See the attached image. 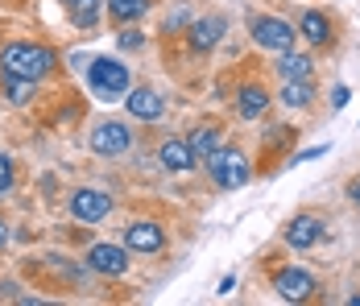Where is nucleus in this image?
Returning <instances> with one entry per match:
<instances>
[{"label":"nucleus","mask_w":360,"mask_h":306,"mask_svg":"<svg viewBox=\"0 0 360 306\" xmlns=\"http://www.w3.org/2000/svg\"><path fill=\"white\" fill-rule=\"evenodd\" d=\"M145 8H149V0H108V17L116 25H129V21L145 17Z\"/></svg>","instance_id":"dca6fc26"},{"label":"nucleus","mask_w":360,"mask_h":306,"mask_svg":"<svg viewBox=\"0 0 360 306\" xmlns=\"http://www.w3.org/2000/svg\"><path fill=\"white\" fill-rule=\"evenodd\" d=\"M4 240H8V232H4V224H0V244H4Z\"/></svg>","instance_id":"bb28decb"},{"label":"nucleus","mask_w":360,"mask_h":306,"mask_svg":"<svg viewBox=\"0 0 360 306\" xmlns=\"http://www.w3.org/2000/svg\"><path fill=\"white\" fill-rule=\"evenodd\" d=\"M137 46H141V34H137V30H133V34H129V30L120 34V50H137Z\"/></svg>","instance_id":"b1692460"},{"label":"nucleus","mask_w":360,"mask_h":306,"mask_svg":"<svg viewBox=\"0 0 360 306\" xmlns=\"http://www.w3.org/2000/svg\"><path fill=\"white\" fill-rule=\"evenodd\" d=\"M282 100L290 108H307V103L315 100V87H311V79H286V87H282Z\"/></svg>","instance_id":"6ab92c4d"},{"label":"nucleus","mask_w":360,"mask_h":306,"mask_svg":"<svg viewBox=\"0 0 360 306\" xmlns=\"http://www.w3.org/2000/svg\"><path fill=\"white\" fill-rule=\"evenodd\" d=\"M207 170H212L219 191H236V186L249 182V162H245L240 149H219L216 145V149L207 153Z\"/></svg>","instance_id":"f03ea898"},{"label":"nucleus","mask_w":360,"mask_h":306,"mask_svg":"<svg viewBox=\"0 0 360 306\" xmlns=\"http://www.w3.org/2000/svg\"><path fill=\"white\" fill-rule=\"evenodd\" d=\"M252 42L265 46V50H290L294 42V25L282 21V17H252Z\"/></svg>","instance_id":"20e7f679"},{"label":"nucleus","mask_w":360,"mask_h":306,"mask_svg":"<svg viewBox=\"0 0 360 306\" xmlns=\"http://www.w3.org/2000/svg\"><path fill=\"white\" fill-rule=\"evenodd\" d=\"M133 145V133H129V125H116V120H104V125H96V133H91V149L100 153V158H116V153H124Z\"/></svg>","instance_id":"423d86ee"},{"label":"nucleus","mask_w":360,"mask_h":306,"mask_svg":"<svg viewBox=\"0 0 360 306\" xmlns=\"http://www.w3.org/2000/svg\"><path fill=\"white\" fill-rule=\"evenodd\" d=\"M265 108H269V91H265V87L245 83V87L236 91V112H240L245 120H261V116H265Z\"/></svg>","instance_id":"f8f14e48"},{"label":"nucleus","mask_w":360,"mask_h":306,"mask_svg":"<svg viewBox=\"0 0 360 306\" xmlns=\"http://www.w3.org/2000/svg\"><path fill=\"white\" fill-rule=\"evenodd\" d=\"M87 83H91V91L100 100H120L129 91V70L120 67L116 58H96L87 67Z\"/></svg>","instance_id":"7ed1b4c3"},{"label":"nucleus","mask_w":360,"mask_h":306,"mask_svg":"<svg viewBox=\"0 0 360 306\" xmlns=\"http://www.w3.org/2000/svg\"><path fill=\"white\" fill-rule=\"evenodd\" d=\"M87 265L96 273H108V277H120V273L129 269V253L120 248V244H96L91 253H87Z\"/></svg>","instance_id":"6e6552de"},{"label":"nucleus","mask_w":360,"mask_h":306,"mask_svg":"<svg viewBox=\"0 0 360 306\" xmlns=\"http://www.w3.org/2000/svg\"><path fill=\"white\" fill-rule=\"evenodd\" d=\"M4 191H13V158L0 153V195H4Z\"/></svg>","instance_id":"4be33fe9"},{"label":"nucleus","mask_w":360,"mask_h":306,"mask_svg":"<svg viewBox=\"0 0 360 306\" xmlns=\"http://www.w3.org/2000/svg\"><path fill=\"white\" fill-rule=\"evenodd\" d=\"M108 211H112V199L104 195V191L83 186V191H75L71 195V215L75 219H83V224H100Z\"/></svg>","instance_id":"0eeeda50"},{"label":"nucleus","mask_w":360,"mask_h":306,"mask_svg":"<svg viewBox=\"0 0 360 306\" xmlns=\"http://www.w3.org/2000/svg\"><path fill=\"white\" fill-rule=\"evenodd\" d=\"M63 4H67V13L75 17L79 30H91L96 17H100V0H63Z\"/></svg>","instance_id":"a211bd4d"},{"label":"nucleus","mask_w":360,"mask_h":306,"mask_svg":"<svg viewBox=\"0 0 360 306\" xmlns=\"http://www.w3.org/2000/svg\"><path fill=\"white\" fill-rule=\"evenodd\" d=\"M327 145H315V149H302V153H294V162H315V158H323Z\"/></svg>","instance_id":"5701e85b"},{"label":"nucleus","mask_w":360,"mask_h":306,"mask_svg":"<svg viewBox=\"0 0 360 306\" xmlns=\"http://www.w3.org/2000/svg\"><path fill=\"white\" fill-rule=\"evenodd\" d=\"M186 145H191V153H195V158H207V153L219 145V136H216V129H212V125H199V129L191 133V141H186Z\"/></svg>","instance_id":"aec40b11"},{"label":"nucleus","mask_w":360,"mask_h":306,"mask_svg":"<svg viewBox=\"0 0 360 306\" xmlns=\"http://www.w3.org/2000/svg\"><path fill=\"white\" fill-rule=\"evenodd\" d=\"M274 290H278L286 302H307V298L315 294V277L307 269H298V265H290V269L274 273Z\"/></svg>","instance_id":"39448f33"},{"label":"nucleus","mask_w":360,"mask_h":306,"mask_svg":"<svg viewBox=\"0 0 360 306\" xmlns=\"http://www.w3.org/2000/svg\"><path fill=\"white\" fill-rule=\"evenodd\" d=\"M0 70L37 83V79H46V75L54 70V54H50L46 46H34V42H8V46L0 50Z\"/></svg>","instance_id":"f257e3e1"},{"label":"nucleus","mask_w":360,"mask_h":306,"mask_svg":"<svg viewBox=\"0 0 360 306\" xmlns=\"http://www.w3.org/2000/svg\"><path fill=\"white\" fill-rule=\"evenodd\" d=\"M348 96H352L348 87H335V96H331V108H344V103H348Z\"/></svg>","instance_id":"393cba45"},{"label":"nucleus","mask_w":360,"mask_h":306,"mask_svg":"<svg viewBox=\"0 0 360 306\" xmlns=\"http://www.w3.org/2000/svg\"><path fill=\"white\" fill-rule=\"evenodd\" d=\"M4 96L13 103H25L34 96V83H30V79H17V75H4Z\"/></svg>","instance_id":"412c9836"},{"label":"nucleus","mask_w":360,"mask_h":306,"mask_svg":"<svg viewBox=\"0 0 360 306\" xmlns=\"http://www.w3.org/2000/svg\"><path fill=\"white\" fill-rule=\"evenodd\" d=\"M158 158H162V166H166V170H179V174L195 166V153H191V145H186V141H166V145L158 149Z\"/></svg>","instance_id":"4468645a"},{"label":"nucleus","mask_w":360,"mask_h":306,"mask_svg":"<svg viewBox=\"0 0 360 306\" xmlns=\"http://www.w3.org/2000/svg\"><path fill=\"white\" fill-rule=\"evenodd\" d=\"M124 108H129V116H137V120H158V116L166 112V100H162L158 91H149V87H137L133 96H124Z\"/></svg>","instance_id":"9b49d317"},{"label":"nucleus","mask_w":360,"mask_h":306,"mask_svg":"<svg viewBox=\"0 0 360 306\" xmlns=\"http://www.w3.org/2000/svg\"><path fill=\"white\" fill-rule=\"evenodd\" d=\"M278 70H282V79H311V58L307 54H294V50H282Z\"/></svg>","instance_id":"f3484780"},{"label":"nucleus","mask_w":360,"mask_h":306,"mask_svg":"<svg viewBox=\"0 0 360 306\" xmlns=\"http://www.w3.org/2000/svg\"><path fill=\"white\" fill-rule=\"evenodd\" d=\"M319 240H323V219H319V215H298V219H290V228H286L290 248H311V244H319Z\"/></svg>","instance_id":"9d476101"},{"label":"nucleus","mask_w":360,"mask_h":306,"mask_svg":"<svg viewBox=\"0 0 360 306\" xmlns=\"http://www.w3.org/2000/svg\"><path fill=\"white\" fill-rule=\"evenodd\" d=\"M298 30H302V37H307V42H315V46H327V42H331V25H327L323 13H302Z\"/></svg>","instance_id":"2eb2a0df"},{"label":"nucleus","mask_w":360,"mask_h":306,"mask_svg":"<svg viewBox=\"0 0 360 306\" xmlns=\"http://www.w3.org/2000/svg\"><path fill=\"white\" fill-rule=\"evenodd\" d=\"M348 195H352V203L360 207V178H356V182H352V186H348Z\"/></svg>","instance_id":"a878e982"},{"label":"nucleus","mask_w":360,"mask_h":306,"mask_svg":"<svg viewBox=\"0 0 360 306\" xmlns=\"http://www.w3.org/2000/svg\"><path fill=\"white\" fill-rule=\"evenodd\" d=\"M124 244L133 248V253H158V248H166V232L158 228V224H129V232H124Z\"/></svg>","instance_id":"1a4fd4ad"},{"label":"nucleus","mask_w":360,"mask_h":306,"mask_svg":"<svg viewBox=\"0 0 360 306\" xmlns=\"http://www.w3.org/2000/svg\"><path fill=\"white\" fill-rule=\"evenodd\" d=\"M219 37H224V17H199V21H191V46L195 50H212Z\"/></svg>","instance_id":"ddd939ff"}]
</instances>
